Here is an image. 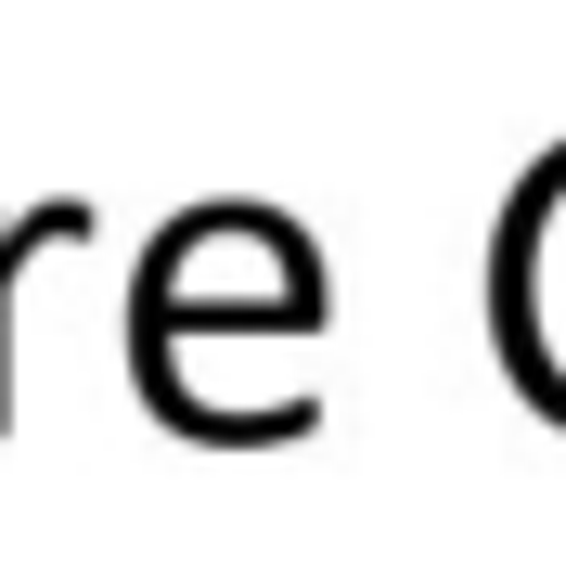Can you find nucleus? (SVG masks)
<instances>
[{
  "label": "nucleus",
  "mask_w": 566,
  "mask_h": 566,
  "mask_svg": "<svg viewBox=\"0 0 566 566\" xmlns=\"http://www.w3.org/2000/svg\"><path fill=\"white\" fill-rule=\"evenodd\" d=\"M322 322V258L283 207H193L155 232L129 283V348H180V335H310Z\"/></svg>",
  "instance_id": "nucleus-1"
},
{
  "label": "nucleus",
  "mask_w": 566,
  "mask_h": 566,
  "mask_svg": "<svg viewBox=\"0 0 566 566\" xmlns=\"http://www.w3.org/2000/svg\"><path fill=\"white\" fill-rule=\"evenodd\" d=\"M77 232H91V207H39V219H0V424H13V271H27V258H52V245H77Z\"/></svg>",
  "instance_id": "nucleus-2"
}]
</instances>
